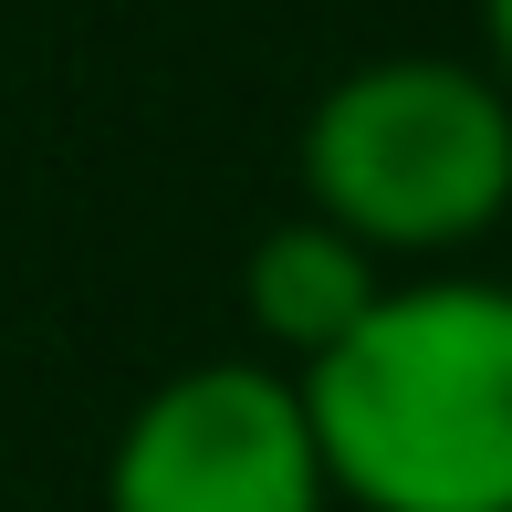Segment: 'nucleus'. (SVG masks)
<instances>
[{
    "mask_svg": "<svg viewBox=\"0 0 512 512\" xmlns=\"http://www.w3.org/2000/svg\"><path fill=\"white\" fill-rule=\"evenodd\" d=\"M481 53H492V74L512 84V0H481Z\"/></svg>",
    "mask_w": 512,
    "mask_h": 512,
    "instance_id": "nucleus-5",
    "label": "nucleus"
},
{
    "mask_svg": "<svg viewBox=\"0 0 512 512\" xmlns=\"http://www.w3.org/2000/svg\"><path fill=\"white\" fill-rule=\"evenodd\" d=\"M377 293H387V262L366 241H345L335 220H314V209L272 220L262 241H251V262H241V314H251V335L272 345V366H293V377H304L314 356H335L366 324Z\"/></svg>",
    "mask_w": 512,
    "mask_h": 512,
    "instance_id": "nucleus-4",
    "label": "nucleus"
},
{
    "mask_svg": "<svg viewBox=\"0 0 512 512\" xmlns=\"http://www.w3.org/2000/svg\"><path fill=\"white\" fill-rule=\"evenodd\" d=\"M304 418L356 512H512V283L418 272L314 356Z\"/></svg>",
    "mask_w": 512,
    "mask_h": 512,
    "instance_id": "nucleus-1",
    "label": "nucleus"
},
{
    "mask_svg": "<svg viewBox=\"0 0 512 512\" xmlns=\"http://www.w3.org/2000/svg\"><path fill=\"white\" fill-rule=\"evenodd\" d=\"M293 178L377 262H450L512 209V84L450 53H377L314 95Z\"/></svg>",
    "mask_w": 512,
    "mask_h": 512,
    "instance_id": "nucleus-2",
    "label": "nucleus"
},
{
    "mask_svg": "<svg viewBox=\"0 0 512 512\" xmlns=\"http://www.w3.org/2000/svg\"><path fill=\"white\" fill-rule=\"evenodd\" d=\"M105 512H335L293 366L209 356L157 377L105 450Z\"/></svg>",
    "mask_w": 512,
    "mask_h": 512,
    "instance_id": "nucleus-3",
    "label": "nucleus"
}]
</instances>
